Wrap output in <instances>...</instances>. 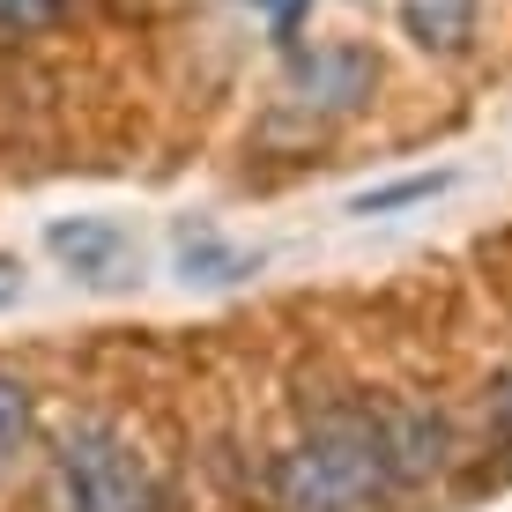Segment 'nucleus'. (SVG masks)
Returning a JSON list of instances; mask_svg holds the SVG:
<instances>
[{
  "instance_id": "nucleus-1",
  "label": "nucleus",
  "mask_w": 512,
  "mask_h": 512,
  "mask_svg": "<svg viewBox=\"0 0 512 512\" xmlns=\"http://www.w3.org/2000/svg\"><path fill=\"white\" fill-rule=\"evenodd\" d=\"M275 512H386L401 498L394 446H386V394L334 386L297 401V431L260 468Z\"/></svg>"
},
{
  "instance_id": "nucleus-2",
  "label": "nucleus",
  "mask_w": 512,
  "mask_h": 512,
  "mask_svg": "<svg viewBox=\"0 0 512 512\" xmlns=\"http://www.w3.org/2000/svg\"><path fill=\"white\" fill-rule=\"evenodd\" d=\"M38 512H171V468L127 409H75L38 438Z\"/></svg>"
},
{
  "instance_id": "nucleus-3",
  "label": "nucleus",
  "mask_w": 512,
  "mask_h": 512,
  "mask_svg": "<svg viewBox=\"0 0 512 512\" xmlns=\"http://www.w3.org/2000/svg\"><path fill=\"white\" fill-rule=\"evenodd\" d=\"M379 104V52L364 38H320V45H282V90L260 119L268 149H305L334 127L364 119Z\"/></svg>"
},
{
  "instance_id": "nucleus-4",
  "label": "nucleus",
  "mask_w": 512,
  "mask_h": 512,
  "mask_svg": "<svg viewBox=\"0 0 512 512\" xmlns=\"http://www.w3.org/2000/svg\"><path fill=\"white\" fill-rule=\"evenodd\" d=\"M386 446H394L401 498H416V490L446 483V475L461 468V431H453V416L438 409V401H423V394H386Z\"/></svg>"
},
{
  "instance_id": "nucleus-5",
  "label": "nucleus",
  "mask_w": 512,
  "mask_h": 512,
  "mask_svg": "<svg viewBox=\"0 0 512 512\" xmlns=\"http://www.w3.org/2000/svg\"><path fill=\"white\" fill-rule=\"evenodd\" d=\"M45 253L67 268V282H90V290H127L141 275L134 231L112 223V216H60L45 231Z\"/></svg>"
},
{
  "instance_id": "nucleus-6",
  "label": "nucleus",
  "mask_w": 512,
  "mask_h": 512,
  "mask_svg": "<svg viewBox=\"0 0 512 512\" xmlns=\"http://www.w3.org/2000/svg\"><path fill=\"white\" fill-rule=\"evenodd\" d=\"M394 30L423 60H475V45H483V0H394Z\"/></svg>"
},
{
  "instance_id": "nucleus-7",
  "label": "nucleus",
  "mask_w": 512,
  "mask_h": 512,
  "mask_svg": "<svg viewBox=\"0 0 512 512\" xmlns=\"http://www.w3.org/2000/svg\"><path fill=\"white\" fill-rule=\"evenodd\" d=\"M38 438H45V416H38V379L23 364L0 357V490L15 483L30 461H38Z\"/></svg>"
},
{
  "instance_id": "nucleus-8",
  "label": "nucleus",
  "mask_w": 512,
  "mask_h": 512,
  "mask_svg": "<svg viewBox=\"0 0 512 512\" xmlns=\"http://www.w3.org/2000/svg\"><path fill=\"white\" fill-rule=\"evenodd\" d=\"M179 275L201 290H231V282L260 275V253H245L238 238H223L216 223H186L179 231Z\"/></svg>"
},
{
  "instance_id": "nucleus-9",
  "label": "nucleus",
  "mask_w": 512,
  "mask_h": 512,
  "mask_svg": "<svg viewBox=\"0 0 512 512\" xmlns=\"http://www.w3.org/2000/svg\"><path fill=\"white\" fill-rule=\"evenodd\" d=\"M82 0H0V45H30V38H52V30L75 23Z\"/></svg>"
},
{
  "instance_id": "nucleus-10",
  "label": "nucleus",
  "mask_w": 512,
  "mask_h": 512,
  "mask_svg": "<svg viewBox=\"0 0 512 512\" xmlns=\"http://www.w3.org/2000/svg\"><path fill=\"white\" fill-rule=\"evenodd\" d=\"M453 179L446 171H416V179H394V186H364L357 201H349V216H394V208H416L431 201V193H446Z\"/></svg>"
},
{
  "instance_id": "nucleus-11",
  "label": "nucleus",
  "mask_w": 512,
  "mask_h": 512,
  "mask_svg": "<svg viewBox=\"0 0 512 512\" xmlns=\"http://www.w3.org/2000/svg\"><path fill=\"white\" fill-rule=\"evenodd\" d=\"M483 423H490V446H498V453H505V468H512V364H505V372H490Z\"/></svg>"
},
{
  "instance_id": "nucleus-12",
  "label": "nucleus",
  "mask_w": 512,
  "mask_h": 512,
  "mask_svg": "<svg viewBox=\"0 0 512 512\" xmlns=\"http://www.w3.org/2000/svg\"><path fill=\"white\" fill-rule=\"evenodd\" d=\"M23 260H15V253H0V312H15V305H23Z\"/></svg>"
}]
</instances>
